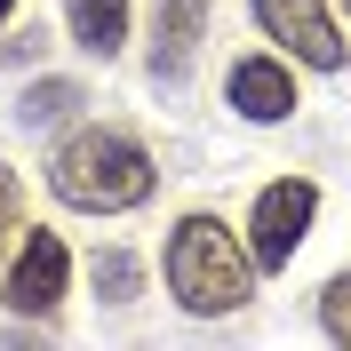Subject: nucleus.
Listing matches in <instances>:
<instances>
[{
    "instance_id": "nucleus-2",
    "label": "nucleus",
    "mask_w": 351,
    "mask_h": 351,
    "mask_svg": "<svg viewBox=\"0 0 351 351\" xmlns=\"http://www.w3.org/2000/svg\"><path fill=\"white\" fill-rule=\"evenodd\" d=\"M168 295L199 319H223L256 295V256H247L216 216H184L168 240Z\"/></svg>"
},
{
    "instance_id": "nucleus-5",
    "label": "nucleus",
    "mask_w": 351,
    "mask_h": 351,
    "mask_svg": "<svg viewBox=\"0 0 351 351\" xmlns=\"http://www.w3.org/2000/svg\"><path fill=\"white\" fill-rule=\"evenodd\" d=\"M64 271H72L64 240L32 223V240L16 247V271H8V311H32V319H40V311H56V304H64Z\"/></svg>"
},
{
    "instance_id": "nucleus-8",
    "label": "nucleus",
    "mask_w": 351,
    "mask_h": 351,
    "mask_svg": "<svg viewBox=\"0 0 351 351\" xmlns=\"http://www.w3.org/2000/svg\"><path fill=\"white\" fill-rule=\"evenodd\" d=\"M64 16H72V40L88 56H120V40H128V0H64Z\"/></svg>"
},
{
    "instance_id": "nucleus-3",
    "label": "nucleus",
    "mask_w": 351,
    "mask_h": 351,
    "mask_svg": "<svg viewBox=\"0 0 351 351\" xmlns=\"http://www.w3.org/2000/svg\"><path fill=\"white\" fill-rule=\"evenodd\" d=\"M311 208H319V192H311L304 176H280V184L256 192V216H247V256H256V271H287V256H295L304 232H311Z\"/></svg>"
},
{
    "instance_id": "nucleus-13",
    "label": "nucleus",
    "mask_w": 351,
    "mask_h": 351,
    "mask_svg": "<svg viewBox=\"0 0 351 351\" xmlns=\"http://www.w3.org/2000/svg\"><path fill=\"white\" fill-rule=\"evenodd\" d=\"M8 8H16V0H0V24H8Z\"/></svg>"
},
{
    "instance_id": "nucleus-11",
    "label": "nucleus",
    "mask_w": 351,
    "mask_h": 351,
    "mask_svg": "<svg viewBox=\"0 0 351 351\" xmlns=\"http://www.w3.org/2000/svg\"><path fill=\"white\" fill-rule=\"evenodd\" d=\"M319 328H328L335 343H351V271L328 280V295H319Z\"/></svg>"
},
{
    "instance_id": "nucleus-1",
    "label": "nucleus",
    "mask_w": 351,
    "mask_h": 351,
    "mask_svg": "<svg viewBox=\"0 0 351 351\" xmlns=\"http://www.w3.org/2000/svg\"><path fill=\"white\" fill-rule=\"evenodd\" d=\"M48 184L64 208H88V216H120V208H144L160 184L152 152L120 128H72L48 160Z\"/></svg>"
},
{
    "instance_id": "nucleus-9",
    "label": "nucleus",
    "mask_w": 351,
    "mask_h": 351,
    "mask_svg": "<svg viewBox=\"0 0 351 351\" xmlns=\"http://www.w3.org/2000/svg\"><path fill=\"white\" fill-rule=\"evenodd\" d=\"M72 104H80V88H72V80H40L16 112H24V128H48V120H72Z\"/></svg>"
},
{
    "instance_id": "nucleus-4",
    "label": "nucleus",
    "mask_w": 351,
    "mask_h": 351,
    "mask_svg": "<svg viewBox=\"0 0 351 351\" xmlns=\"http://www.w3.org/2000/svg\"><path fill=\"white\" fill-rule=\"evenodd\" d=\"M256 24L295 56V64L343 72V32H335V16L319 8V0H256Z\"/></svg>"
},
{
    "instance_id": "nucleus-6",
    "label": "nucleus",
    "mask_w": 351,
    "mask_h": 351,
    "mask_svg": "<svg viewBox=\"0 0 351 351\" xmlns=\"http://www.w3.org/2000/svg\"><path fill=\"white\" fill-rule=\"evenodd\" d=\"M208 40V0H160V24H152V80H184Z\"/></svg>"
},
{
    "instance_id": "nucleus-12",
    "label": "nucleus",
    "mask_w": 351,
    "mask_h": 351,
    "mask_svg": "<svg viewBox=\"0 0 351 351\" xmlns=\"http://www.w3.org/2000/svg\"><path fill=\"white\" fill-rule=\"evenodd\" d=\"M16 208H24V199H16V176L0 168V256H8V240L24 232V223H16Z\"/></svg>"
},
{
    "instance_id": "nucleus-7",
    "label": "nucleus",
    "mask_w": 351,
    "mask_h": 351,
    "mask_svg": "<svg viewBox=\"0 0 351 351\" xmlns=\"http://www.w3.org/2000/svg\"><path fill=\"white\" fill-rule=\"evenodd\" d=\"M232 112L256 120V128H271V120L295 112V80H287L280 56H240V64H232Z\"/></svg>"
},
{
    "instance_id": "nucleus-10",
    "label": "nucleus",
    "mask_w": 351,
    "mask_h": 351,
    "mask_svg": "<svg viewBox=\"0 0 351 351\" xmlns=\"http://www.w3.org/2000/svg\"><path fill=\"white\" fill-rule=\"evenodd\" d=\"M96 295H104V304H128L136 295V256L104 247V256H96Z\"/></svg>"
}]
</instances>
